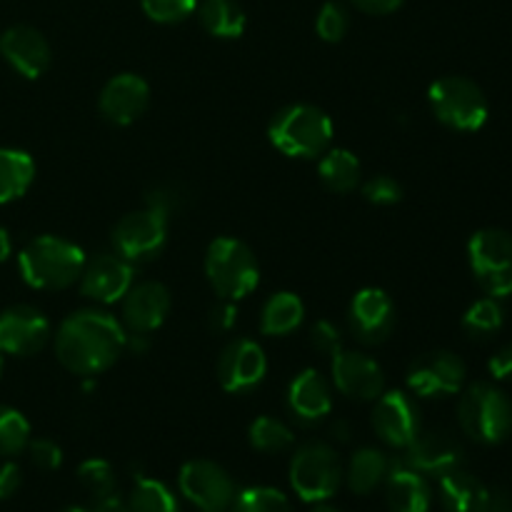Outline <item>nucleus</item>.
<instances>
[{
    "mask_svg": "<svg viewBox=\"0 0 512 512\" xmlns=\"http://www.w3.org/2000/svg\"><path fill=\"white\" fill-rule=\"evenodd\" d=\"M168 240V218L145 208L128 213L113 228V245L128 263H148L158 258Z\"/></svg>",
    "mask_w": 512,
    "mask_h": 512,
    "instance_id": "nucleus-9",
    "label": "nucleus"
},
{
    "mask_svg": "<svg viewBox=\"0 0 512 512\" xmlns=\"http://www.w3.org/2000/svg\"><path fill=\"white\" fill-rule=\"evenodd\" d=\"M85 253L80 245L58 235H40L30 240L18 255V268L25 283L38 290L70 288L85 268Z\"/></svg>",
    "mask_w": 512,
    "mask_h": 512,
    "instance_id": "nucleus-2",
    "label": "nucleus"
},
{
    "mask_svg": "<svg viewBox=\"0 0 512 512\" xmlns=\"http://www.w3.org/2000/svg\"><path fill=\"white\" fill-rule=\"evenodd\" d=\"M465 383V363L455 353H425L408 368V388L420 398H445L460 393Z\"/></svg>",
    "mask_w": 512,
    "mask_h": 512,
    "instance_id": "nucleus-11",
    "label": "nucleus"
},
{
    "mask_svg": "<svg viewBox=\"0 0 512 512\" xmlns=\"http://www.w3.org/2000/svg\"><path fill=\"white\" fill-rule=\"evenodd\" d=\"M408 468L418 470L420 475H440L453 473L463 463V448L453 435L443 430H428V433L415 435L413 443L405 448V460Z\"/></svg>",
    "mask_w": 512,
    "mask_h": 512,
    "instance_id": "nucleus-19",
    "label": "nucleus"
},
{
    "mask_svg": "<svg viewBox=\"0 0 512 512\" xmlns=\"http://www.w3.org/2000/svg\"><path fill=\"white\" fill-rule=\"evenodd\" d=\"M235 512H293V505L280 490L275 488H245L233 500Z\"/></svg>",
    "mask_w": 512,
    "mask_h": 512,
    "instance_id": "nucleus-35",
    "label": "nucleus"
},
{
    "mask_svg": "<svg viewBox=\"0 0 512 512\" xmlns=\"http://www.w3.org/2000/svg\"><path fill=\"white\" fill-rule=\"evenodd\" d=\"M35 178V163L25 150L0 148V205L23 198Z\"/></svg>",
    "mask_w": 512,
    "mask_h": 512,
    "instance_id": "nucleus-26",
    "label": "nucleus"
},
{
    "mask_svg": "<svg viewBox=\"0 0 512 512\" xmlns=\"http://www.w3.org/2000/svg\"><path fill=\"white\" fill-rule=\"evenodd\" d=\"M235 320H238V308L233 305V300H223V303L215 305L208 315V325L213 330H220V333L233 328Z\"/></svg>",
    "mask_w": 512,
    "mask_h": 512,
    "instance_id": "nucleus-41",
    "label": "nucleus"
},
{
    "mask_svg": "<svg viewBox=\"0 0 512 512\" xmlns=\"http://www.w3.org/2000/svg\"><path fill=\"white\" fill-rule=\"evenodd\" d=\"M373 428L390 448H408L420 433L418 405L400 390L383 393L373 410Z\"/></svg>",
    "mask_w": 512,
    "mask_h": 512,
    "instance_id": "nucleus-14",
    "label": "nucleus"
},
{
    "mask_svg": "<svg viewBox=\"0 0 512 512\" xmlns=\"http://www.w3.org/2000/svg\"><path fill=\"white\" fill-rule=\"evenodd\" d=\"M350 328L355 338L365 345H378L388 340L395 328V305L390 295L380 288H363L350 303Z\"/></svg>",
    "mask_w": 512,
    "mask_h": 512,
    "instance_id": "nucleus-16",
    "label": "nucleus"
},
{
    "mask_svg": "<svg viewBox=\"0 0 512 512\" xmlns=\"http://www.w3.org/2000/svg\"><path fill=\"white\" fill-rule=\"evenodd\" d=\"M305 318L303 300L295 293H275L268 303L263 305L260 313V330L270 338H283V335L293 333Z\"/></svg>",
    "mask_w": 512,
    "mask_h": 512,
    "instance_id": "nucleus-27",
    "label": "nucleus"
},
{
    "mask_svg": "<svg viewBox=\"0 0 512 512\" xmlns=\"http://www.w3.org/2000/svg\"><path fill=\"white\" fill-rule=\"evenodd\" d=\"M343 483L338 453L325 443H308L290 463V485L305 503H325Z\"/></svg>",
    "mask_w": 512,
    "mask_h": 512,
    "instance_id": "nucleus-8",
    "label": "nucleus"
},
{
    "mask_svg": "<svg viewBox=\"0 0 512 512\" xmlns=\"http://www.w3.org/2000/svg\"><path fill=\"white\" fill-rule=\"evenodd\" d=\"M23 475L15 463H0V500H8L10 495L18 493Z\"/></svg>",
    "mask_w": 512,
    "mask_h": 512,
    "instance_id": "nucleus-43",
    "label": "nucleus"
},
{
    "mask_svg": "<svg viewBox=\"0 0 512 512\" xmlns=\"http://www.w3.org/2000/svg\"><path fill=\"white\" fill-rule=\"evenodd\" d=\"M140 5H143V13L150 20L173 25L188 20L198 10L200 0H140Z\"/></svg>",
    "mask_w": 512,
    "mask_h": 512,
    "instance_id": "nucleus-37",
    "label": "nucleus"
},
{
    "mask_svg": "<svg viewBox=\"0 0 512 512\" xmlns=\"http://www.w3.org/2000/svg\"><path fill=\"white\" fill-rule=\"evenodd\" d=\"M388 473H390V460L385 458V453H380V450L375 448H360L358 453L350 458L345 478H348V485L353 493L368 495L373 493L378 485L385 483Z\"/></svg>",
    "mask_w": 512,
    "mask_h": 512,
    "instance_id": "nucleus-28",
    "label": "nucleus"
},
{
    "mask_svg": "<svg viewBox=\"0 0 512 512\" xmlns=\"http://www.w3.org/2000/svg\"><path fill=\"white\" fill-rule=\"evenodd\" d=\"M205 275L223 300H243L258 288L260 268L253 250L235 238H218L205 253Z\"/></svg>",
    "mask_w": 512,
    "mask_h": 512,
    "instance_id": "nucleus-4",
    "label": "nucleus"
},
{
    "mask_svg": "<svg viewBox=\"0 0 512 512\" xmlns=\"http://www.w3.org/2000/svg\"><path fill=\"white\" fill-rule=\"evenodd\" d=\"M490 495L483 480L460 468L440 478V503L448 512H490Z\"/></svg>",
    "mask_w": 512,
    "mask_h": 512,
    "instance_id": "nucleus-24",
    "label": "nucleus"
},
{
    "mask_svg": "<svg viewBox=\"0 0 512 512\" xmlns=\"http://www.w3.org/2000/svg\"><path fill=\"white\" fill-rule=\"evenodd\" d=\"M505 323V313L500 308L498 298H483L478 303H473L468 308V313L463 315V330L470 338L485 340L490 335L498 333Z\"/></svg>",
    "mask_w": 512,
    "mask_h": 512,
    "instance_id": "nucleus-31",
    "label": "nucleus"
},
{
    "mask_svg": "<svg viewBox=\"0 0 512 512\" xmlns=\"http://www.w3.org/2000/svg\"><path fill=\"white\" fill-rule=\"evenodd\" d=\"M63 512H90V510H83V508H75V505H73V508H65Z\"/></svg>",
    "mask_w": 512,
    "mask_h": 512,
    "instance_id": "nucleus-50",
    "label": "nucleus"
},
{
    "mask_svg": "<svg viewBox=\"0 0 512 512\" xmlns=\"http://www.w3.org/2000/svg\"><path fill=\"white\" fill-rule=\"evenodd\" d=\"M468 260L475 280L490 298L512 295V235L508 230H478L468 243Z\"/></svg>",
    "mask_w": 512,
    "mask_h": 512,
    "instance_id": "nucleus-7",
    "label": "nucleus"
},
{
    "mask_svg": "<svg viewBox=\"0 0 512 512\" xmlns=\"http://www.w3.org/2000/svg\"><path fill=\"white\" fill-rule=\"evenodd\" d=\"M90 512H133V510H130L128 505L118 498V495H113V498L98 500V503H95V508Z\"/></svg>",
    "mask_w": 512,
    "mask_h": 512,
    "instance_id": "nucleus-46",
    "label": "nucleus"
},
{
    "mask_svg": "<svg viewBox=\"0 0 512 512\" xmlns=\"http://www.w3.org/2000/svg\"><path fill=\"white\" fill-rule=\"evenodd\" d=\"M268 373V358L255 340L240 338L233 340L220 353L218 380L228 393H248L258 388Z\"/></svg>",
    "mask_w": 512,
    "mask_h": 512,
    "instance_id": "nucleus-13",
    "label": "nucleus"
},
{
    "mask_svg": "<svg viewBox=\"0 0 512 512\" xmlns=\"http://www.w3.org/2000/svg\"><path fill=\"white\" fill-rule=\"evenodd\" d=\"M148 208L170 218V213L178 210V193L173 188H155L153 193H148Z\"/></svg>",
    "mask_w": 512,
    "mask_h": 512,
    "instance_id": "nucleus-42",
    "label": "nucleus"
},
{
    "mask_svg": "<svg viewBox=\"0 0 512 512\" xmlns=\"http://www.w3.org/2000/svg\"><path fill=\"white\" fill-rule=\"evenodd\" d=\"M350 3H353L358 10H363V13L388 15V13H395L405 0H350Z\"/></svg>",
    "mask_w": 512,
    "mask_h": 512,
    "instance_id": "nucleus-45",
    "label": "nucleus"
},
{
    "mask_svg": "<svg viewBox=\"0 0 512 512\" xmlns=\"http://www.w3.org/2000/svg\"><path fill=\"white\" fill-rule=\"evenodd\" d=\"M133 275V263L120 255H98L80 273V293L95 303H115L133 288Z\"/></svg>",
    "mask_w": 512,
    "mask_h": 512,
    "instance_id": "nucleus-15",
    "label": "nucleus"
},
{
    "mask_svg": "<svg viewBox=\"0 0 512 512\" xmlns=\"http://www.w3.org/2000/svg\"><path fill=\"white\" fill-rule=\"evenodd\" d=\"M50 340V323L40 310L30 305H13L0 313V353L35 355Z\"/></svg>",
    "mask_w": 512,
    "mask_h": 512,
    "instance_id": "nucleus-12",
    "label": "nucleus"
},
{
    "mask_svg": "<svg viewBox=\"0 0 512 512\" xmlns=\"http://www.w3.org/2000/svg\"><path fill=\"white\" fill-rule=\"evenodd\" d=\"M268 138L288 158H315L333 140V120L315 105H288L270 120Z\"/></svg>",
    "mask_w": 512,
    "mask_h": 512,
    "instance_id": "nucleus-3",
    "label": "nucleus"
},
{
    "mask_svg": "<svg viewBox=\"0 0 512 512\" xmlns=\"http://www.w3.org/2000/svg\"><path fill=\"white\" fill-rule=\"evenodd\" d=\"M310 343H313V348L320 355H330L333 358V355H338L343 350V335H340V330L330 320H318L310 328Z\"/></svg>",
    "mask_w": 512,
    "mask_h": 512,
    "instance_id": "nucleus-39",
    "label": "nucleus"
},
{
    "mask_svg": "<svg viewBox=\"0 0 512 512\" xmlns=\"http://www.w3.org/2000/svg\"><path fill=\"white\" fill-rule=\"evenodd\" d=\"M125 330L103 310H80L60 323L55 355L75 375H98L108 370L125 350Z\"/></svg>",
    "mask_w": 512,
    "mask_h": 512,
    "instance_id": "nucleus-1",
    "label": "nucleus"
},
{
    "mask_svg": "<svg viewBox=\"0 0 512 512\" xmlns=\"http://www.w3.org/2000/svg\"><path fill=\"white\" fill-rule=\"evenodd\" d=\"M385 498L390 512H428L430 510V488L418 470L408 468L405 463L390 465L385 478Z\"/></svg>",
    "mask_w": 512,
    "mask_h": 512,
    "instance_id": "nucleus-23",
    "label": "nucleus"
},
{
    "mask_svg": "<svg viewBox=\"0 0 512 512\" xmlns=\"http://www.w3.org/2000/svg\"><path fill=\"white\" fill-rule=\"evenodd\" d=\"M315 512H340V510L328 508V505H318V508H315Z\"/></svg>",
    "mask_w": 512,
    "mask_h": 512,
    "instance_id": "nucleus-49",
    "label": "nucleus"
},
{
    "mask_svg": "<svg viewBox=\"0 0 512 512\" xmlns=\"http://www.w3.org/2000/svg\"><path fill=\"white\" fill-rule=\"evenodd\" d=\"M250 445L260 453H283L293 445V430L278 418H270V415H263V418L255 420L250 425Z\"/></svg>",
    "mask_w": 512,
    "mask_h": 512,
    "instance_id": "nucleus-32",
    "label": "nucleus"
},
{
    "mask_svg": "<svg viewBox=\"0 0 512 512\" xmlns=\"http://www.w3.org/2000/svg\"><path fill=\"white\" fill-rule=\"evenodd\" d=\"M28 453L35 468L40 470H58L60 465H63V450H60L58 443H53V440L48 438L30 440Z\"/></svg>",
    "mask_w": 512,
    "mask_h": 512,
    "instance_id": "nucleus-40",
    "label": "nucleus"
},
{
    "mask_svg": "<svg viewBox=\"0 0 512 512\" xmlns=\"http://www.w3.org/2000/svg\"><path fill=\"white\" fill-rule=\"evenodd\" d=\"M180 493L200 510H228L235 500V483L220 465L190 460L180 468Z\"/></svg>",
    "mask_w": 512,
    "mask_h": 512,
    "instance_id": "nucleus-10",
    "label": "nucleus"
},
{
    "mask_svg": "<svg viewBox=\"0 0 512 512\" xmlns=\"http://www.w3.org/2000/svg\"><path fill=\"white\" fill-rule=\"evenodd\" d=\"M0 55L23 78H40L50 68V45L40 30L30 25H13L0 35Z\"/></svg>",
    "mask_w": 512,
    "mask_h": 512,
    "instance_id": "nucleus-20",
    "label": "nucleus"
},
{
    "mask_svg": "<svg viewBox=\"0 0 512 512\" xmlns=\"http://www.w3.org/2000/svg\"><path fill=\"white\" fill-rule=\"evenodd\" d=\"M333 383L340 393L358 400H378L385 393L383 368L355 350H340L333 355Z\"/></svg>",
    "mask_w": 512,
    "mask_h": 512,
    "instance_id": "nucleus-17",
    "label": "nucleus"
},
{
    "mask_svg": "<svg viewBox=\"0 0 512 512\" xmlns=\"http://www.w3.org/2000/svg\"><path fill=\"white\" fill-rule=\"evenodd\" d=\"M488 370L495 380H512V343L500 348L498 353L490 358Z\"/></svg>",
    "mask_w": 512,
    "mask_h": 512,
    "instance_id": "nucleus-44",
    "label": "nucleus"
},
{
    "mask_svg": "<svg viewBox=\"0 0 512 512\" xmlns=\"http://www.w3.org/2000/svg\"><path fill=\"white\" fill-rule=\"evenodd\" d=\"M350 28V13L338 0H328L315 18V30L325 43H340Z\"/></svg>",
    "mask_w": 512,
    "mask_h": 512,
    "instance_id": "nucleus-36",
    "label": "nucleus"
},
{
    "mask_svg": "<svg viewBox=\"0 0 512 512\" xmlns=\"http://www.w3.org/2000/svg\"><path fill=\"white\" fill-rule=\"evenodd\" d=\"M363 198L373 205H395L403 198V188L390 175H375L363 185Z\"/></svg>",
    "mask_w": 512,
    "mask_h": 512,
    "instance_id": "nucleus-38",
    "label": "nucleus"
},
{
    "mask_svg": "<svg viewBox=\"0 0 512 512\" xmlns=\"http://www.w3.org/2000/svg\"><path fill=\"white\" fill-rule=\"evenodd\" d=\"M10 250H13V243H10L8 230L0 228V263H5L10 258Z\"/></svg>",
    "mask_w": 512,
    "mask_h": 512,
    "instance_id": "nucleus-47",
    "label": "nucleus"
},
{
    "mask_svg": "<svg viewBox=\"0 0 512 512\" xmlns=\"http://www.w3.org/2000/svg\"><path fill=\"white\" fill-rule=\"evenodd\" d=\"M428 103L435 118L460 133H475L488 120V98L473 80L448 75L430 85Z\"/></svg>",
    "mask_w": 512,
    "mask_h": 512,
    "instance_id": "nucleus-6",
    "label": "nucleus"
},
{
    "mask_svg": "<svg viewBox=\"0 0 512 512\" xmlns=\"http://www.w3.org/2000/svg\"><path fill=\"white\" fill-rule=\"evenodd\" d=\"M333 438L343 440V443L350 438V425L345 423V420H335V425H333Z\"/></svg>",
    "mask_w": 512,
    "mask_h": 512,
    "instance_id": "nucleus-48",
    "label": "nucleus"
},
{
    "mask_svg": "<svg viewBox=\"0 0 512 512\" xmlns=\"http://www.w3.org/2000/svg\"><path fill=\"white\" fill-rule=\"evenodd\" d=\"M3 365H5V360H3V353H0V375H3Z\"/></svg>",
    "mask_w": 512,
    "mask_h": 512,
    "instance_id": "nucleus-51",
    "label": "nucleus"
},
{
    "mask_svg": "<svg viewBox=\"0 0 512 512\" xmlns=\"http://www.w3.org/2000/svg\"><path fill=\"white\" fill-rule=\"evenodd\" d=\"M170 313V293L163 283H140L123 298V320L130 333H153Z\"/></svg>",
    "mask_w": 512,
    "mask_h": 512,
    "instance_id": "nucleus-21",
    "label": "nucleus"
},
{
    "mask_svg": "<svg viewBox=\"0 0 512 512\" xmlns=\"http://www.w3.org/2000/svg\"><path fill=\"white\" fill-rule=\"evenodd\" d=\"M320 180L328 185L333 193H350L360 183V160L350 150L333 148L325 150L323 160L318 165Z\"/></svg>",
    "mask_w": 512,
    "mask_h": 512,
    "instance_id": "nucleus-29",
    "label": "nucleus"
},
{
    "mask_svg": "<svg viewBox=\"0 0 512 512\" xmlns=\"http://www.w3.org/2000/svg\"><path fill=\"white\" fill-rule=\"evenodd\" d=\"M150 88L140 75L120 73L105 83L98 108L108 123L130 125L148 110Z\"/></svg>",
    "mask_w": 512,
    "mask_h": 512,
    "instance_id": "nucleus-18",
    "label": "nucleus"
},
{
    "mask_svg": "<svg viewBox=\"0 0 512 512\" xmlns=\"http://www.w3.org/2000/svg\"><path fill=\"white\" fill-rule=\"evenodd\" d=\"M203 512H225V510H203Z\"/></svg>",
    "mask_w": 512,
    "mask_h": 512,
    "instance_id": "nucleus-52",
    "label": "nucleus"
},
{
    "mask_svg": "<svg viewBox=\"0 0 512 512\" xmlns=\"http://www.w3.org/2000/svg\"><path fill=\"white\" fill-rule=\"evenodd\" d=\"M458 420L475 443L498 445L512 430V403L495 385L475 383L460 398Z\"/></svg>",
    "mask_w": 512,
    "mask_h": 512,
    "instance_id": "nucleus-5",
    "label": "nucleus"
},
{
    "mask_svg": "<svg viewBox=\"0 0 512 512\" xmlns=\"http://www.w3.org/2000/svg\"><path fill=\"white\" fill-rule=\"evenodd\" d=\"M198 20L213 38L235 40L245 33V10L238 0H203L198 5Z\"/></svg>",
    "mask_w": 512,
    "mask_h": 512,
    "instance_id": "nucleus-25",
    "label": "nucleus"
},
{
    "mask_svg": "<svg viewBox=\"0 0 512 512\" xmlns=\"http://www.w3.org/2000/svg\"><path fill=\"white\" fill-rule=\"evenodd\" d=\"M78 480L85 488V493L98 503V500L113 498L115 488H118V480H115V470L108 460L90 458L85 460L78 468Z\"/></svg>",
    "mask_w": 512,
    "mask_h": 512,
    "instance_id": "nucleus-34",
    "label": "nucleus"
},
{
    "mask_svg": "<svg viewBox=\"0 0 512 512\" xmlns=\"http://www.w3.org/2000/svg\"><path fill=\"white\" fill-rule=\"evenodd\" d=\"M30 423L20 410L0 405V455L10 458L28 448Z\"/></svg>",
    "mask_w": 512,
    "mask_h": 512,
    "instance_id": "nucleus-33",
    "label": "nucleus"
},
{
    "mask_svg": "<svg viewBox=\"0 0 512 512\" xmlns=\"http://www.w3.org/2000/svg\"><path fill=\"white\" fill-rule=\"evenodd\" d=\"M288 408L303 423L323 420L333 410V390H330V383L318 370H303L288 388Z\"/></svg>",
    "mask_w": 512,
    "mask_h": 512,
    "instance_id": "nucleus-22",
    "label": "nucleus"
},
{
    "mask_svg": "<svg viewBox=\"0 0 512 512\" xmlns=\"http://www.w3.org/2000/svg\"><path fill=\"white\" fill-rule=\"evenodd\" d=\"M128 508L133 512H180L178 500L170 493V488L160 480L138 475L130 493Z\"/></svg>",
    "mask_w": 512,
    "mask_h": 512,
    "instance_id": "nucleus-30",
    "label": "nucleus"
}]
</instances>
